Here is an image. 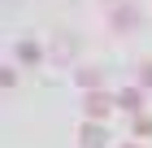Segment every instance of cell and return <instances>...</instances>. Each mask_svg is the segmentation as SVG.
I'll return each mask as SVG.
<instances>
[{
    "instance_id": "cell-5",
    "label": "cell",
    "mask_w": 152,
    "mask_h": 148,
    "mask_svg": "<svg viewBox=\"0 0 152 148\" xmlns=\"http://www.w3.org/2000/svg\"><path fill=\"white\" fill-rule=\"evenodd\" d=\"M113 22H117V26H135V22H139V13H135V9H117Z\"/></svg>"
},
{
    "instance_id": "cell-8",
    "label": "cell",
    "mask_w": 152,
    "mask_h": 148,
    "mask_svg": "<svg viewBox=\"0 0 152 148\" xmlns=\"http://www.w3.org/2000/svg\"><path fill=\"white\" fill-rule=\"evenodd\" d=\"M139 83H143V87H152V61H143V66H139Z\"/></svg>"
},
{
    "instance_id": "cell-4",
    "label": "cell",
    "mask_w": 152,
    "mask_h": 148,
    "mask_svg": "<svg viewBox=\"0 0 152 148\" xmlns=\"http://www.w3.org/2000/svg\"><path fill=\"white\" fill-rule=\"evenodd\" d=\"M74 83H78L83 91H100V70H87V66H83L78 74H74Z\"/></svg>"
},
{
    "instance_id": "cell-7",
    "label": "cell",
    "mask_w": 152,
    "mask_h": 148,
    "mask_svg": "<svg viewBox=\"0 0 152 148\" xmlns=\"http://www.w3.org/2000/svg\"><path fill=\"white\" fill-rule=\"evenodd\" d=\"M135 135H152V118H143V113L135 118Z\"/></svg>"
},
{
    "instance_id": "cell-2",
    "label": "cell",
    "mask_w": 152,
    "mask_h": 148,
    "mask_svg": "<svg viewBox=\"0 0 152 148\" xmlns=\"http://www.w3.org/2000/svg\"><path fill=\"white\" fill-rule=\"evenodd\" d=\"M109 135H104V126L100 122H83L78 126V148H104Z\"/></svg>"
},
{
    "instance_id": "cell-3",
    "label": "cell",
    "mask_w": 152,
    "mask_h": 148,
    "mask_svg": "<svg viewBox=\"0 0 152 148\" xmlns=\"http://www.w3.org/2000/svg\"><path fill=\"white\" fill-rule=\"evenodd\" d=\"M117 109H126V113H139V109H143V96H139L135 87H122V91H117Z\"/></svg>"
},
{
    "instance_id": "cell-1",
    "label": "cell",
    "mask_w": 152,
    "mask_h": 148,
    "mask_svg": "<svg viewBox=\"0 0 152 148\" xmlns=\"http://www.w3.org/2000/svg\"><path fill=\"white\" fill-rule=\"evenodd\" d=\"M113 105H117V96H109V91H87L83 109H87V118H91V122H100V118L113 113Z\"/></svg>"
},
{
    "instance_id": "cell-6",
    "label": "cell",
    "mask_w": 152,
    "mask_h": 148,
    "mask_svg": "<svg viewBox=\"0 0 152 148\" xmlns=\"http://www.w3.org/2000/svg\"><path fill=\"white\" fill-rule=\"evenodd\" d=\"M18 57L31 66V61H39V44H18Z\"/></svg>"
},
{
    "instance_id": "cell-9",
    "label": "cell",
    "mask_w": 152,
    "mask_h": 148,
    "mask_svg": "<svg viewBox=\"0 0 152 148\" xmlns=\"http://www.w3.org/2000/svg\"><path fill=\"white\" fill-rule=\"evenodd\" d=\"M126 148H143V144H126Z\"/></svg>"
}]
</instances>
